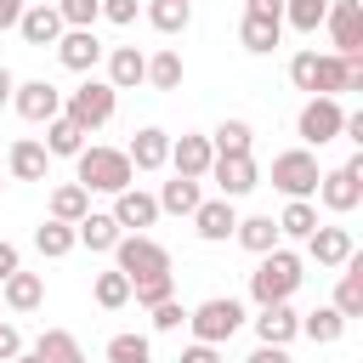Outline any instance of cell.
<instances>
[{
	"instance_id": "681fc988",
	"label": "cell",
	"mask_w": 363,
	"mask_h": 363,
	"mask_svg": "<svg viewBox=\"0 0 363 363\" xmlns=\"http://www.w3.org/2000/svg\"><path fill=\"white\" fill-rule=\"evenodd\" d=\"M346 91H363V51L346 57Z\"/></svg>"
},
{
	"instance_id": "4316f807",
	"label": "cell",
	"mask_w": 363,
	"mask_h": 363,
	"mask_svg": "<svg viewBox=\"0 0 363 363\" xmlns=\"http://www.w3.org/2000/svg\"><path fill=\"white\" fill-rule=\"evenodd\" d=\"M204 204V193H199V182H187V176H170L164 187H159V216H193Z\"/></svg>"
},
{
	"instance_id": "8d00e7d4",
	"label": "cell",
	"mask_w": 363,
	"mask_h": 363,
	"mask_svg": "<svg viewBox=\"0 0 363 363\" xmlns=\"http://www.w3.org/2000/svg\"><path fill=\"white\" fill-rule=\"evenodd\" d=\"M289 28H301V34H318L323 28V17H329V0H284V11H278Z\"/></svg>"
},
{
	"instance_id": "7a4b0ae2",
	"label": "cell",
	"mask_w": 363,
	"mask_h": 363,
	"mask_svg": "<svg viewBox=\"0 0 363 363\" xmlns=\"http://www.w3.org/2000/svg\"><path fill=\"white\" fill-rule=\"evenodd\" d=\"M295 289H301V255L284 250V244L267 250L261 267L250 272V301H255V306H278V301H289Z\"/></svg>"
},
{
	"instance_id": "5b68a950",
	"label": "cell",
	"mask_w": 363,
	"mask_h": 363,
	"mask_svg": "<svg viewBox=\"0 0 363 363\" xmlns=\"http://www.w3.org/2000/svg\"><path fill=\"white\" fill-rule=\"evenodd\" d=\"M187 329H193V340L221 346V340H233V335L244 329V306H238L233 295H210V301H199V306L187 312Z\"/></svg>"
},
{
	"instance_id": "d590c367",
	"label": "cell",
	"mask_w": 363,
	"mask_h": 363,
	"mask_svg": "<svg viewBox=\"0 0 363 363\" xmlns=\"http://www.w3.org/2000/svg\"><path fill=\"white\" fill-rule=\"evenodd\" d=\"M34 352H40V363H85V352H79V340L68 329H45L34 340Z\"/></svg>"
},
{
	"instance_id": "e575fe53",
	"label": "cell",
	"mask_w": 363,
	"mask_h": 363,
	"mask_svg": "<svg viewBox=\"0 0 363 363\" xmlns=\"http://www.w3.org/2000/svg\"><path fill=\"white\" fill-rule=\"evenodd\" d=\"M312 227H318V204L312 199H289L284 216H278V238H312Z\"/></svg>"
},
{
	"instance_id": "7dc6e473",
	"label": "cell",
	"mask_w": 363,
	"mask_h": 363,
	"mask_svg": "<svg viewBox=\"0 0 363 363\" xmlns=\"http://www.w3.org/2000/svg\"><path fill=\"white\" fill-rule=\"evenodd\" d=\"M182 363H221V352H216V346H204V340H193V346L182 352Z\"/></svg>"
},
{
	"instance_id": "1f68e13d",
	"label": "cell",
	"mask_w": 363,
	"mask_h": 363,
	"mask_svg": "<svg viewBox=\"0 0 363 363\" xmlns=\"http://www.w3.org/2000/svg\"><path fill=\"white\" fill-rule=\"evenodd\" d=\"M142 11H147V23H153L159 34H182V28L193 23V0H147Z\"/></svg>"
},
{
	"instance_id": "9f6ffc18",
	"label": "cell",
	"mask_w": 363,
	"mask_h": 363,
	"mask_svg": "<svg viewBox=\"0 0 363 363\" xmlns=\"http://www.w3.org/2000/svg\"><path fill=\"white\" fill-rule=\"evenodd\" d=\"M45 6H57V0H45Z\"/></svg>"
},
{
	"instance_id": "c3c4849f",
	"label": "cell",
	"mask_w": 363,
	"mask_h": 363,
	"mask_svg": "<svg viewBox=\"0 0 363 363\" xmlns=\"http://www.w3.org/2000/svg\"><path fill=\"white\" fill-rule=\"evenodd\" d=\"M17 267H23V255H17V244H6V238H0V284H6V278H11Z\"/></svg>"
},
{
	"instance_id": "f546056e",
	"label": "cell",
	"mask_w": 363,
	"mask_h": 363,
	"mask_svg": "<svg viewBox=\"0 0 363 363\" xmlns=\"http://www.w3.org/2000/svg\"><path fill=\"white\" fill-rule=\"evenodd\" d=\"M301 335H306L312 346H335V340L346 335V318H340L335 306H312V312L301 318Z\"/></svg>"
},
{
	"instance_id": "ba28073f",
	"label": "cell",
	"mask_w": 363,
	"mask_h": 363,
	"mask_svg": "<svg viewBox=\"0 0 363 363\" xmlns=\"http://www.w3.org/2000/svg\"><path fill=\"white\" fill-rule=\"evenodd\" d=\"M318 159L306 153V147H289V153H278L272 159V187L284 193V199H312L318 193Z\"/></svg>"
},
{
	"instance_id": "30bf717a",
	"label": "cell",
	"mask_w": 363,
	"mask_h": 363,
	"mask_svg": "<svg viewBox=\"0 0 363 363\" xmlns=\"http://www.w3.org/2000/svg\"><path fill=\"white\" fill-rule=\"evenodd\" d=\"M11 108H17L28 125H51V119L62 113V91H57L51 79H17V91H11Z\"/></svg>"
},
{
	"instance_id": "e0dca14e",
	"label": "cell",
	"mask_w": 363,
	"mask_h": 363,
	"mask_svg": "<svg viewBox=\"0 0 363 363\" xmlns=\"http://www.w3.org/2000/svg\"><path fill=\"white\" fill-rule=\"evenodd\" d=\"M238 40H244V51L267 57V51L284 40V17H278V11H250V6H244V17H238Z\"/></svg>"
},
{
	"instance_id": "44dd1931",
	"label": "cell",
	"mask_w": 363,
	"mask_h": 363,
	"mask_svg": "<svg viewBox=\"0 0 363 363\" xmlns=\"http://www.w3.org/2000/svg\"><path fill=\"white\" fill-rule=\"evenodd\" d=\"M17 34H23L28 45H57V40H62V17H57V6H45V0L23 6V17H17Z\"/></svg>"
},
{
	"instance_id": "816d5d0a",
	"label": "cell",
	"mask_w": 363,
	"mask_h": 363,
	"mask_svg": "<svg viewBox=\"0 0 363 363\" xmlns=\"http://www.w3.org/2000/svg\"><path fill=\"white\" fill-rule=\"evenodd\" d=\"M11 91H17V74H11V68H6V62H0V108H6V102H11Z\"/></svg>"
},
{
	"instance_id": "ac0fdd59",
	"label": "cell",
	"mask_w": 363,
	"mask_h": 363,
	"mask_svg": "<svg viewBox=\"0 0 363 363\" xmlns=\"http://www.w3.org/2000/svg\"><path fill=\"white\" fill-rule=\"evenodd\" d=\"M233 227H238L233 199H204V204L193 210V233H199L204 244H227V238H233Z\"/></svg>"
},
{
	"instance_id": "ffe728a7",
	"label": "cell",
	"mask_w": 363,
	"mask_h": 363,
	"mask_svg": "<svg viewBox=\"0 0 363 363\" xmlns=\"http://www.w3.org/2000/svg\"><path fill=\"white\" fill-rule=\"evenodd\" d=\"M125 159H130V170H164V159H170V130H159V125H142V130L130 136Z\"/></svg>"
},
{
	"instance_id": "d6986e66",
	"label": "cell",
	"mask_w": 363,
	"mask_h": 363,
	"mask_svg": "<svg viewBox=\"0 0 363 363\" xmlns=\"http://www.w3.org/2000/svg\"><path fill=\"white\" fill-rule=\"evenodd\" d=\"M295 335H301V312H295L289 301L255 312V340H261V346H289Z\"/></svg>"
},
{
	"instance_id": "bcb514c9",
	"label": "cell",
	"mask_w": 363,
	"mask_h": 363,
	"mask_svg": "<svg viewBox=\"0 0 363 363\" xmlns=\"http://www.w3.org/2000/svg\"><path fill=\"white\" fill-rule=\"evenodd\" d=\"M244 363H295V357H289V346H255Z\"/></svg>"
},
{
	"instance_id": "f5cc1de1",
	"label": "cell",
	"mask_w": 363,
	"mask_h": 363,
	"mask_svg": "<svg viewBox=\"0 0 363 363\" xmlns=\"http://www.w3.org/2000/svg\"><path fill=\"white\" fill-rule=\"evenodd\" d=\"M250 11H284V0H250Z\"/></svg>"
},
{
	"instance_id": "3957f363",
	"label": "cell",
	"mask_w": 363,
	"mask_h": 363,
	"mask_svg": "<svg viewBox=\"0 0 363 363\" xmlns=\"http://www.w3.org/2000/svg\"><path fill=\"white\" fill-rule=\"evenodd\" d=\"M289 79L306 96H340L346 91V57H335V51H295L289 57Z\"/></svg>"
},
{
	"instance_id": "74e56055",
	"label": "cell",
	"mask_w": 363,
	"mask_h": 363,
	"mask_svg": "<svg viewBox=\"0 0 363 363\" xmlns=\"http://www.w3.org/2000/svg\"><path fill=\"white\" fill-rule=\"evenodd\" d=\"M210 147H216V153H250V147H255V130H250L244 119H221V125L210 130Z\"/></svg>"
},
{
	"instance_id": "277c9868",
	"label": "cell",
	"mask_w": 363,
	"mask_h": 363,
	"mask_svg": "<svg viewBox=\"0 0 363 363\" xmlns=\"http://www.w3.org/2000/svg\"><path fill=\"white\" fill-rule=\"evenodd\" d=\"M113 108H119V91H113L108 79H85V85H74V91L62 96V119H74L85 136L102 130V125L113 119Z\"/></svg>"
},
{
	"instance_id": "9a60e30c",
	"label": "cell",
	"mask_w": 363,
	"mask_h": 363,
	"mask_svg": "<svg viewBox=\"0 0 363 363\" xmlns=\"http://www.w3.org/2000/svg\"><path fill=\"white\" fill-rule=\"evenodd\" d=\"M108 216L119 221V233H142V227L159 221V199L142 193V187H125V193H113V210Z\"/></svg>"
},
{
	"instance_id": "9c48e42d",
	"label": "cell",
	"mask_w": 363,
	"mask_h": 363,
	"mask_svg": "<svg viewBox=\"0 0 363 363\" xmlns=\"http://www.w3.org/2000/svg\"><path fill=\"white\" fill-rule=\"evenodd\" d=\"M340 119H346L340 96H306V108H301L295 130H301V142H306V147H323V142H335V136H340Z\"/></svg>"
},
{
	"instance_id": "60d3db41",
	"label": "cell",
	"mask_w": 363,
	"mask_h": 363,
	"mask_svg": "<svg viewBox=\"0 0 363 363\" xmlns=\"http://www.w3.org/2000/svg\"><path fill=\"white\" fill-rule=\"evenodd\" d=\"M108 363H153L147 335H113L108 340Z\"/></svg>"
},
{
	"instance_id": "11a10c76",
	"label": "cell",
	"mask_w": 363,
	"mask_h": 363,
	"mask_svg": "<svg viewBox=\"0 0 363 363\" xmlns=\"http://www.w3.org/2000/svg\"><path fill=\"white\" fill-rule=\"evenodd\" d=\"M0 193H6V176H0Z\"/></svg>"
},
{
	"instance_id": "484cf974",
	"label": "cell",
	"mask_w": 363,
	"mask_h": 363,
	"mask_svg": "<svg viewBox=\"0 0 363 363\" xmlns=\"http://www.w3.org/2000/svg\"><path fill=\"white\" fill-rule=\"evenodd\" d=\"M74 238H79L85 250H113V244H119V221H113L108 210H85V216L74 221Z\"/></svg>"
},
{
	"instance_id": "d6a6232c",
	"label": "cell",
	"mask_w": 363,
	"mask_h": 363,
	"mask_svg": "<svg viewBox=\"0 0 363 363\" xmlns=\"http://www.w3.org/2000/svg\"><path fill=\"white\" fill-rule=\"evenodd\" d=\"M182 74H187V68H182V51H170V45H164V51H153V57H147V79H142V85H153V91H176V85H182Z\"/></svg>"
},
{
	"instance_id": "f35d334b",
	"label": "cell",
	"mask_w": 363,
	"mask_h": 363,
	"mask_svg": "<svg viewBox=\"0 0 363 363\" xmlns=\"http://www.w3.org/2000/svg\"><path fill=\"white\" fill-rule=\"evenodd\" d=\"M91 295H96V306H102V312H119V306L130 301V278H125L119 267H113V272H96Z\"/></svg>"
},
{
	"instance_id": "f1b7e54d",
	"label": "cell",
	"mask_w": 363,
	"mask_h": 363,
	"mask_svg": "<svg viewBox=\"0 0 363 363\" xmlns=\"http://www.w3.org/2000/svg\"><path fill=\"white\" fill-rule=\"evenodd\" d=\"M40 147H45L51 159H79V147H85V130H79L74 119H62V113H57V119L45 125V142H40Z\"/></svg>"
},
{
	"instance_id": "8992f818",
	"label": "cell",
	"mask_w": 363,
	"mask_h": 363,
	"mask_svg": "<svg viewBox=\"0 0 363 363\" xmlns=\"http://www.w3.org/2000/svg\"><path fill=\"white\" fill-rule=\"evenodd\" d=\"M113 267L136 284V278H147V272H170V250H164L159 238H147V233H119V244H113Z\"/></svg>"
},
{
	"instance_id": "d4e9b609",
	"label": "cell",
	"mask_w": 363,
	"mask_h": 363,
	"mask_svg": "<svg viewBox=\"0 0 363 363\" xmlns=\"http://www.w3.org/2000/svg\"><path fill=\"white\" fill-rule=\"evenodd\" d=\"M346 323L352 318H363V255H352L346 267H340V284H335V301H329Z\"/></svg>"
},
{
	"instance_id": "f6af8a7d",
	"label": "cell",
	"mask_w": 363,
	"mask_h": 363,
	"mask_svg": "<svg viewBox=\"0 0 363 363\" xmlns=\"http://www.w3.org/2000/svg\"><path fill=\"white\" fill-rule=\"evenodd\" d=\"M17 352H23V335H17V323H6V318H0V363H11Z\"/></svg>"
},
{
	"instance_id": "836d02e7",
	"label": "cell",
	"mask_w": 363,
	"mask_h": 363,
	"mask_svg": "<svg viewBox=\"0 0 363 363\" xmlns=\"http://www.w3.org/2000/svg\"><path fill=\"white\" fill-rule=\"evenodd\" d=\"M85 210H91V193H85L79 182H62V187H51V221H68V227H74Z\"/></svg>"
},
{
	"instance_id": "2e32d148",
	"label": "cell",
	"mask_w": 363,
	"mask_h": 363,
	"mask_svg": "<svg viewBox=\"0 0 363 363\" xmlns=\"http://www.w3.org/2000/svg\"><path fill=\"white\" fill-rule=\"evenodd\" d=\"M306 255L318 261V267H346L352 255H357V238L346 233V227H312V238H306Z\"/></svg>"
},
{
	"instance_id": "f907efd6",
	"label": "cell",
	"mask_w": 363,
	"mask_h": 363,
	"mask_svg": "<svg viewBox=\"0 0 363 363\" xmlns=\"http://www.w3.org/2000/svg\"><path fill=\"white\" fill-rule=\"evenodd\" d=\"M23 6H28V0H0V28H17V17H23Z\"/></svg>"
},
{
	"instance_id": "db71d44e",
	"label": "cell",
	"mask_w": 363,
	"mask_h": 363,
	"mask_svg": "<svg viewBox=\"0 0 363 363\" xmlns=\"http://www.w3.org/2000/svg\"><path fill=\"white\" fill-rule=\"evenodd\" d=\"M11 363H40V352H28V346H23V352H17Z\"/></svg>"
},
{
	"instance_id": "4dcf8cb0",
	"label": "cell",
	"mask_w": 363,
	"mask_h": 363,
	"mask_svg": "<svg viewBox=\"0 0 363 363\" xmlns=\"http://www.w3.org/2000/svg\"><path fill=\"white\" fill-rule=\"evenodd\" d=\"M74 244H79V238H74V227H68V221H51V216H45V221L34 227V250H40L45 261H62Z\"/></svg>"
},
{
	"instance_id": "8fae6325",
	"label": "cell",
	"mask_w": 363,
	"mask_h": 363,
	"mask_svg": "<svg viewBox=\"0 0 363 363\" xmlns=\"http://www.w3.org/2000/svg\"><path fill=\"white\" fill-rule=\"evenodd\" d=\"M323 28H329V40H335V57H357V51H363V6H357V0H329Z\"/></svg>"
},
{
	"instance_id": "603a6c76",
	"label": "cell",
	"mask_w": 363,
	"mask_h": 363,
	"mask_svg": "<svg viewBox=\"0 0 363 363\" xmlns=\"http://www.w3.org/2000/svg\"><path fill=\"white\" fill-rule=\"evenodd\" d=\"M40 301H45V278H40V272H23V267H17V272L0 284V306H6V312H34Z\"/></svg>"
},
{
	"instance_id": "7bdbcfd3",
	"label": "cell",
	"mask_w": 363,
	"mask_h": 363,
	"mask_svg": "<svg viewBox=\"0 0 363 363\" xmlns=\"http://www.w3.org/2000/svg\"><path fill=\"white\" fill-rule=\"evenodd\" d=\"M147 312H153V329H159V335H170V329H182V323H187V306H182L176 295H170V301H159V306H147Z\"/></svg>"
},
{
	"instance_id": "cb8c5ba5",
	"label": "cell",
	"mask_w": 363,
	"mask_h": 363,
	"mask_svg": "<svg viewBox=\"0 0 363 363\" xmlns=\"http://www.w3.org/2000/svg\"><path fill=\"white\" fill-rule=\"evenodd\" d=\"M142 79H147V57L136 45H113L108 51V85L113 91H136Z\"/></svg>"
},
{
	"instance_id": "ee69618b",
	"label": "cell",
	"mask_w": 363,
	"mask_h": 363,
	"mask_svg": "<svg viewBox=\"0 0 363 363\" xmlns=\"http://www.w3.org/2000/svg\"><path fill=\"white\" fill-rule=\"evenodd\" d=\"M136 11H142V0H102V17H108V23H119V28H125V23H136Z\"/></svg>"
},
{
	"instance_id": "6da1fadb",
	"label": "cell",
	"mask_w": 363,
	"mask_h": 363,
	"mask_svg": "<svg viewBox=\"0 0 363 363\" xmlns=\"http://www.w3.org/2000/svg\"><path fill=\"white\" fill-rule=\"evenodd\" d=\"M74 182H79L85 193H125V187L136 182V170H130L125 147H79Z\"/></svg>"
},
{
	"instance_id": "83f0119b",
	"label": "cell",
	"mask_w": 363,
	"mask_h": 363,
	"mask_svg": "<svg viewBox=\"0 0 363 363\" xmlns=\"http://www.w3.org/2000/svg\"><path fill=\"white\" fill-rule=\"evenodd\" d=\"M233 238H238L250 255H267V250H278V221H272V216H238Z\"/></svg>"
},
{
	"instance_id": "4fadbf2b",
	"label": "cell",
	"mask_w": 363,
	"mask_h": 363,
	"mask_svg": "<svg viewBox=\"0 0 363 363\" xmlns=\"http://www.w3.org/2000/svg\"><path fill=\"white\" fill-rule=\"evenodd\" d=\"M210 176L221 187V199H244L250 187H261V170H255V153H216L210 159Z\"/></svg>"
},
{
	"instance_id": "ab89813d",
	"label": "cell",
	"mask_w": 363,
	"mask_h": 363,
	"mask_svg": "<svg viewBox=\"0 0 363 363\" xmlns=\"http://www.w3.org/2000/svg\"><path fill=\"white\" fill-rule=\"evenodd\" d=\"M130 295H136L142 306H159V301H170V295H176V272H147V278H136V284H130Z\"/></svg>"
},
{
	"instance_id": "52a82bcc",
	"label": "cell",
	"mask_w": 363,
	"mask_h": 363,
	"mask_svg": "<svg viewBox=\"0 0 363 363\" xmlns=\"http://www.w3.org/2000/svg\"><path fill=\"white\" fill-rule=\"evenodd\" d=\"M318 204L335 210V216H352V210L363 204V153L346 159L340 170H323V176H318Z\"/></svg>"
},
{
	"instance_id": "7402d4cb",
	"label": "cell",
	"mask_w": 363,
	"mask_h": 363,
	"mask_svg": "<svg viewBox=\"0 0 363 363\" xmlns=\"http://www.w3.org/2000/svg\"><path fill=\"white\" fill-rule=\"evenodd\" d=\"M6 170H11V182H45L51 153H45L34 136H17V142H11V153H6Z\"/></svg>"
},
{
	"instance_id": "5bb4252c",
	"label": "cell",
	"mask_w": 363,
	"mask_h": 363,
	"mask_svg": "<svg viewBox=\"0 0 363 363\" xmlns=\"http://www.w3.org/2000/svg\"><path fill=\"white\" fill-rule=\"evenodd\" d=\"M57 62H62L68 74H91V68L102 62V40H96L91 28H62V40H57Z\"/></svg>"
},
{
	"instance_id": "b9f144b4",
	"label": "cell",
	"mask_w": 363,
	"mask_h": 363,
	"mask_svg": "<svg viewBox=\"0 0 363 363\" xmlns=\"http://www.w3.org/2000/svg\"><path fill=\"white\" fill-rule=\"evenodd\" d=\"M57 17H62V28H91L102 17V0H57Z\"/></svg>"
},
{
	"instance_id": "7c38bea8",
	"label": "cell",
	"mask_w": 363,
	"mask_h": 363,
	"mask_svg": "<svg viewBox=\"0 0 363 363\" xmlns=\"http://www.w3.org/2000/svg\"><path fill=\"white\" fill-rule=\"evenodd\" d=\"M210 159H216V147H210V136H199V130H182V136H170V170L176 176H187V182H204L210 176Z\"/></svg>"
}]
</instances>
